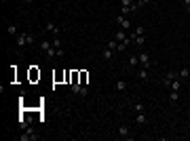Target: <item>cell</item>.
I'll list each match as a JSON object with an SVG mask.
<instances>
[{"instance_id":"obj_2","label":"cell","mask_w":190,"mask_h":141,"mask_svg":"<svg viewBox=\"0 0 190 141\" xmlns=\"http://www.w3.org/2000/svg\"><path fill=\"white\" fill-rule=\"evenodd\" d=\"M40 51L45 53V57H47L49 61L57 55V51H55V47H53V42H51V40H42V42H40Z\"/></svg>"},{"instance_id":"obj_9","label":"cell","mask_w":190,"mask_h":141,"mask_svg":"<svg viewBox=\"0 0 190 141\" xmlns=\"http://www.w3.org/2000/svg\"><path fill=\"white\" fill-rule=\"evenodd\" d=\"M116 23H119V27H120V30H127V32L131 30L129 19H127V17H123V15H120V17H116Z\"/></svg>"},{"instance_id":"obj_5","label":"cell","mask_w":190,"mask_h":141,"mask_svg":"<svg viewBox=\"0 0 190 141\" xmlns=\"http://www.w3.org/2000/svg\"><path fill=\"white\" fill-rule=\"evenodd\" d=\"M53 47H55V51H57V57H63V44H61V38L59 36H53Z\"/></svg>"},{"instance_id":"obj_3","label":"cell","mask_w":190,"mask_h":141,"mask_svg":"<svg viewBox=\"0 0 190 141\" xmlns=\"http://www.w3.org/2000/svg\"><path fill=\"white\" fill-rule=\"evenodd\" d=\"M38 137H40V135H36L32 126L24 129V133H21V141H38Z\"/></svg>"},{"instance_id":"obj_1","label":"cell","mask_w":190,"mask_h":141,"mask_svg":"<svg viewBox=\"0 0 190 141\" xmlns=\"http://www.w3.org/2000/svg\"><path fill=\"white\" fill-rule=\"evenodd\" d=\"M34 34L32 32H21L19 36H15V42H17V47L24 48V47H30V44H34Z\"/></svg>"},{"instance_id":"obj_23","label":"cell","mask_w":190,"mask_h":141,"mask_svg":"<svg viewBox=\"0 0 190 141\" xmlns=\"http://www.w3.org/2000/svg\"><path fill=\"white\" fill-rule=\"evenodd\" d=\"M133 4H135L133 0H123V6H133Z\"/></svg>"},{"instance_id":"obj_26","label":"cell","mask_w":190,"mask_h":141,"mask_svg":"<svg viewBox=\"0 0 190 141\" xmlns=\"http://www.w3.org/2000/svg\"><path fill=\"white\" fill-rule=\"evenodd\" d=\"M144 4H150V0H144Z\"/></svg>"},{"instance_id":"obj_25","label":"cell","mask_w":190,"mask_h":141,"mask_svg":"<svg viewBox=\"0 0 190 141\" xmlns=\"http://www.w3.org/2000/svg\"><path fill=\"white\" fill-rule=\"evenodd\" d=\"M24 2H25V4H32V2H34V0H24Z\"/></svg>"},{"instance_id":"obj_15","label":"cell","mask_w":190,"mask_h":141,"mask_svg":"<svg viewBox=\"0 0 190 141\" xmlns=\"http://www.w3.org/2000/svg\"><path fill=\"white\" fill-rule=\"evenodd\" d=\"M114 89H116L119 93H125V91H127V82H123V80H119V82L114 84Z\"/></svg>"},{"instance_id":"obj_11","label":"cell","mask_w":190,"mask_h":141,"mask_svg":"<svg viewBox=\"0 0 190 141\" xmlns=\"http://www.w3.org/2000/svg\"><path fill=\"white\" fill-rule=\"evenodd\" d=\"M146 122H148L146 114H144V112H137V116H135V124H137V126H144Z\"/></svg>"},{"instance_id":"obj_19","label":"cell","mask_w":190,"mask_h":141,"mask_svg":"<svg viewBox=\"0 0 190 141\" xmlns=\"http://www.w3.org/2000/svg\"><path fill=\"white\" fill-rule=\"evenodd\" d=\"M169 101H173V103L179 101V91H171V93H169Z\"/></svg>"},{"instance_id":"obj_12","label":"cell","mask_w":190,"mask_h":141,"mask_svg":"<svg viewBox=\"0 0 190 141\" xmlns=\"http://www.w3.org/2000/svg\"><path fill=\"white\" fill-rule=\"evenodd\" d=\"M178 78H179V80L190 78V70H188V68H179V70H178Z\"/></svg>"},{"instance_id":"obj_18","label":"cell","mask_w":190,"mask_h":141,"mask_svg":"<svg viewBox=\"0 0 190 141\" xmlns=\"http://www.w3.org/2000/svg\"><path fill=\"white\" fill-rule=\"evenodd\" d=\"M106 47H108V48H112V51H114V53H116V51H119V40H116V38H112V40H110V42H108Z\"/></svg>"},{"instance_id":"obj_6","label":"cell","mask_w":190,"mask_h":141,"mask_svg":"<svg viewBox=\"0 0 190 141\" xmlns=\"http://www.w3.org/2000/svg\"><path fill=\"white\" fill-rule=\"evenodd\" d=\"M137 57H140V65L150 70V55H148L146 51H140V55H137Z\"/></svg>"},{"instance_id":"obj_17","label":"cell","mask_w":190,"mask_h":141,"mask_svg":"<svg viewBox=\"0 0 190 141\" xmlns=\"http://www.w3.org/2000/svg\"><path fill=\"white\" fill-rule=\"evenodd\" d=\"M101 57L106 59V61H110V59L114 57V51H112V48H108V47H106V51H104V53H101Z\"/></svg>"},{"instance_id":"obj_7","label":"cell","mask_w":190,"mask_h":141,"mask_svg":"<svg viewBox=\"0 0 190 141\" xmlns=\"http://www.w3.org/2000/svg\"><path fill=\"white\" fill-rule=\"evenodd\" d=\"M175 78H178V72H167L165 76H163V86H167V89H169V84L173 82Z\"/></svg>"},{"instance_id":"obj_8","label":"cell","mask_w":190,"mask_h":141,"mask_svg":"<svg viewBox=\"0 0 190 141\" xmlns=\"http://www.w3.org/2000/svg\"><path fill=\"white\" fill-rule=\"evenodd\" d=\"M45 30H47L49 34H53V36H59V25H55L53 23V21H47V23H45Z\"/></svg>"},{"instance_id":"obj_16","label":"cell","mask_w":190,"mask_h":141,"mask_svg":"<svg viewBox=\"0 0 190 141\" xmlns=\"http://www.w3.org/2000/svg\"><path fill=\"white\" fill-rule=\"evenodd\" d=\"M6 32H9V34H11V36H19V27H17V25H15V23H11V25H9V27H6Z\"/></svg>"},{"instance_id":"obj_27","label":"cell","mask_w":190,"mask_h":141,"mask_svg":"<svg viewBox=\"0 0 190 141\" xmlns=\"http://www.w3.org/2000/svg\"><path fill=\"white\" fill-rule=\"evenodd\" d=\"M0 2H6V0H0Z\"/></svg>"},{"instance_id":"obj_14","label":"cell","mask_w":190,"mask_h":141,"mask_svg":"<svg viewBox=\"0 0 190 141\" xmlns=\"http://www.w3.org/2000/svg\"><path fill=\"white\" fill-rule=\"evenodd\" d=\"M169 89H171V91H179V89H182V80H179V78H175L173 82L169 84Z\"/></svg>"},{"instance_id":"obj_4","label":"cell","mask_w":190,"mask_h":141,"mask_svg":"<svg viewBox=\"0 0 190 141\" xmlns=\"http://www.w3.org/2000/svg\"><path fill=\"white\" fill-rule=\"evenodd\" d=\"M119 137H123V139H133V133H131V129L127 124H120L119 126Z\"/></svg>"},{"instance_id":"obj_10","label":"cell","mask_w":190,"mask_h":141,"mask_svg":"<svg viewBox=\"0 0 190 141\" xmlns=\"http://www.w3.org/2000/svg\"><path fill=\"white\" fill-rule=\"evenodd\" d=\"M137 78H140L142 82H148V78H150V70H148V68H140V72H137Z\"/></svg>"},{"instance_id":"obj_13","label":"cell","mask_w":190,"mask_h":141,"mask_svg":"<svg viewBox=\"0 0 190 141\" xmlns=\"http://www.w3.org/2000/svg\"><path fill=\"white\" fill-rule=\"evenodd\" d=\"M137 63H140V57L137 55H129V68H137Z\"/></svg>"},{"instance_id":"obj_20","label":"cell","mask_w":190,"mask_h":141,"mask_svg":"<svg viewBox=\"0 0 190 141\" xmlns=\"http://www.w3.org/2000/svg\"><path fill=\"white\" fill-rule=\"evenodd\" d=\"M133 42H135L137 47L142 48V47H144V36H135V40H133Z\"/></svg>"},{"instance_id":"obj_22","label":"cell","mask_w":190,"mask_h":141,"mask_svg":"<svg viewBox=\"0 0 190 141\" xmlns=\"http://www.w3.org/2000/svg\"><path fill=\"white\" fill-rule=\"evenodd\" d=\"M182 4H184V11L190 13V0H182Z\"/></svg>"},{"instance_id":"obj_24","label":"cell","mask_w":190,"mask_h":141,"mask_svg":"<svg viewBox=\"0 0 190 141\" xmlns=\"http://www.w3.org/2000/svg\"><path fill=\"white\" fill-rule=\"evenodd\" d=\"M133 2L137 4V9H142V6H146V4H144V0H133Z\"/></svg>"},{"instance_id":"obj_21","label":"cell","mask_w":190,"mask_h":141,"mask_svg":"<svg viewBox=\"0 0 190 141\" xmlns=\"http://www.w3.org/2000/svg\"><path fill=\"white\" fill-rule=\"evenodd\" d=\"M133 110H135V112H144V103L142 101H140V103H133Z\"/></svg>"}]
</instances>
